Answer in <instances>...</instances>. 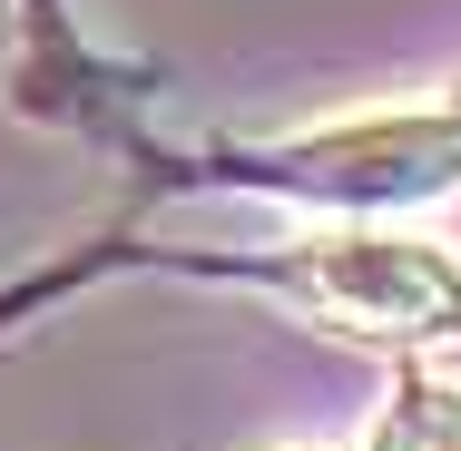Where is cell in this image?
Here are the masks:
<instances>
[{"label": "cell", "instance_id": "2", "mask_svg": "<svg viewBox=\"0 0 461 451\" xmlns=\"http://www.w3.org/2000/svg\"><path fill=\"white\" fill-rule=\"evenodd\" d=\"M294 196H324L344 216L373 206H422L461 186V108H383V118H334L314 138H294L276 167Z\"/></svg>", "mask_w": 461, "mask_h": 451}, {"label": "cell", "instance_id": "1", "mask_svg": "<svg viewBox=\"0 0 461 451\" xmlns=\"http://www.w3.org/2000/svg\"><path fill=\"white\" fill-rule=\"evenodd\" d=\"M294 294L344 324V334H373V344H402V334H432V324H461V275L442 246L422 236H393V226H324L304 236L294 256Z\"/></svg>", "mask_w": 461, "mask_h": 451}, {"label": "cell", "instance_id": "3", "mask_svg": "<svg viewBox=\"0 0 461 451\" xmlns=\"http://www.w3.org/2000/svg\"><path fill=\"white\" fill-rule=\"evenodd\" d=\"M364 451H461V392L432 383V373H402L373 412Z\"/></svg>", "mask_w": 461, "mask_h": 451}]
</instances>
